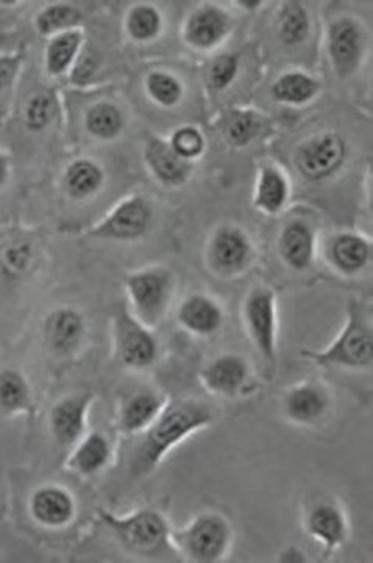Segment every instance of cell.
I'll return each instance as SVG.
<instances>
[{"mask_svg":"<svg viewBox=\"0 0 373 563\" xmlns=\"http://www.w3.org/2000/svg\"><path fill=\"white\" fill-rule=\"evenodd\" d=\"M98 515L102 525L128 553L146 559L177 555L171 542V525L157 509L144 507L128 515L99 509Z\"/></svg>","mask_w":373,"mask_h":563,"instance_id":"obj_2","label":"cell"},{"mask_svg":"<svg viewBox=\"0 0 373 563\" xmlns=\"http://www.w3.org/2000/svg\"><path fill=\"white\" fill-rule=\"evenodd\" d=\"M98 68V55L90 49L81 51L79 58H77L72 66L74 84H87L88 80L92 79Z\"/></svg>","mask_w":373,"mask_h":563,"instance_id":"obj_40","label":"cell"},{"mask_svg":"<svg viewBox=\"0 0 373 563\" xmlns=\"http://www.w3.org/2000/svg\"><path fill=\"white\" fill-rule=\"evenodd\" d=\"M372 258V244L358 233H339L328 244V261L336 272L354 276L363 272Z\"/></svg>","mask_w":373,"mask_h":563,"instance_id":"obj_24","label":"cell"},{"mask_svg":"<svg viewBox=\"0 0 373 563\" xmlns=\"http://www.w3.org/2000/svg\"><path fill=\"white\" fill-rule=\"evenodd\" d=\"M169 144L180 157L188 162L201 157L203 151H205V139H203L201 131L195 128L179 129L173 133Z\"/></svg>","mask_w":373,"mask_h":563,"instance_id":"obj_39","label":"cell"},{"mask_svg":"<svg viewBox=\"0 0 373 563\" xmlns=\"http://www.w3.org/2000/svg\"><path fill=\"white\" fill-rule=\"evenodd\" d=\"M316 252V233L308 222L294 220L284 225L279 236V254L294 272L312 268Z\"/></svg>","mask_w":373,"mask_h":563,"instance_id":"obj_20","label":"cell"},{"mask_svg":"<svg viewBox=\"0 0 373 563\" xmlns=\"http://www.w3.org/2000/svg\"><path fill=\"white\" fill-rule=\"evenodd\" d=\"M10 174V158L7 155L0 154V188L9 180Z\"/></svg>","mask_w":373,"mask_h":563,"instance_id":"obj_43","label":"cell"},{"mask_svg":"<svg viewBox=\"0 0 373 563\" xmlns=\"http://www.w3.org/2000/svg\"><path fill=\"white\" fill-rule=\"evenodd\" d=\"M239 5H242L246 10H255L258 7L262 5L261 0H257V2H250V0H239Z\"/></svg>","mask_w":373,"mask_h":563,"instance_id":"obj_44","label":"cell"},{"mask_svg":"<svg viewBox=\"0 0 373 563\" xmlns=\"http://www.w3.org/2000/svg\"><path fill=\"white\" fill-rule=\"evenodd\" d=\"M216 420L213 407L199 399L168 401L160 417L151 422L149 429L139 433L138 443L131 455L132 473L147 476L155 472L173 448L210 428Z\"/></svg>","mask_w":373,"mask_h":563,"instance_id":"obj_1","label":"cell"},{"mask_svg":"<svg viewBox=\"0 0 373 563\" xmlns=\"http://www.w3.org/2000/svg\"><path fill=\"white\" fill-rule=\"evenodd\" d=\"M346 141L336 133L303 143L295 154V166L305 179L320 181L334 176L346 162Z\"/></svg>","mask_w":373,"mask_h":563,"instance_id":"obj_11","label":"cell"},{"mask_svg":"<svg viewBox=\"0 0 373 563\" xmlns=\"http://www.w3.org/2000/svg\"><path fill=\"white\" fill-rule=\"evenodd\" d=\"M146 90L158 106L166 107V109L176 107L183 98V87L180 80L172 74L161 73V70H154L147 76Z\"/></svg>","mask_w":373,"mask_h":563,"instance_id":"obj_34","label":"cell"},{"mask_svg":"<svg viewBox=\"0 0 373 563\" xmlns=\"http://www.w3.org/2000/svg\"><path fill=\"white\" fill-rule=\"evenodd\" d=\"M35 410L33 391L25 374L18 368L0 369V415L16 417Z\"/></svg>","mask_w":373,"mask_h":563,"instance_id":"obj_25","label":"cell"},{"mask_svg":"<svg viewBox=\"0 0 373 563\" xmlns=\"http://www.w3.org/2000/svg\"><path fill=\"white\" fill-rule=\"evenodd\" d=\"M328 52L336 74L350 76L360 65L364 52V33L360 24L350 18L334 22L328 33Z\"/></svg>","mask_w":373,"mask_h":563,"instance_id":"obj_15","label":"cell"},{"mask_svg":"<svg viewBox=\"0 0 373 563\" xmlns=\"http://www.w3.org/2000/svg\"><path fill=\"white\" fill-rule=\"evenodd\" d=\"M177 321L184 331L199 336H210L223 328L224 312L214 299L195 292L180 303Z\"/></svg>","mask_w":373,"mask_h":563,"instance_id":"obj_21","label":"cell"},{"mask_svg":"<svg viewBox=\"0 0 373 563\" xmlns=\"http://www.w3.org/2000/svg\"><path fill=\"white\" fill-rule=\"evenodd\" d=\"M312 22L301 2L283 3L279 16V35L287 46H297L308 36Z\"/></svg>","mask_w":373,"mask_h":563,"instance_id":"obj_32","label":"cell"},{"mask_svg":"<svg viewBox=\"0 0 373 563\" xmlns=\"http://www.w3.org/2000/svg\"><path fill=\"white\" fill-rule=\"evenodd\" d=\"M247 331L258 352L269 363L276 362V298L269 288H255L244 306Z\"/></svg>","mask_w":373,"mask_h":563,"instance_id":"obj_8","label":"cell"},{"mask_svg":"<svg viewBox=\"0 0 373 563\" xmlns=\"http://www.w3.org/2000/svg\"><path fill=\"white\" fill-rule=\"evenodd\" d=\"M83 46V33L68 31L52 36L46 49V69L50 76H63L72 68Z\"/></svg>","mask_w":373,"mask_h":563,"instance_id":"obj_28","label":"cell"},{"mask_svg":"<svg viewBox=\"0 0 373 563\" xmlns=\"http://www.w3.org/2000/svg\"><path fill=\"white\" fill-rule=\"evenodd\" d=\"M87 332V322L79 310L71 307L52 310L43 324L47 347L58 355H68L80 346Z\"/></svg>","mask_w":373,"mask_h":563,"instance_id":"obj_18","label":"cell"},{"mask_svg":"<svg viewBox=\"0 0 373 563\" xmlns=\"http://www.w3.org/2000/svg\"><path fill=\"white\" fill-rule=\"evenodd\" d=\"M201 384L219 398L244 395L250 385L249 362L238 354L219 355L202 369Z\"/></svg>","mask_w":373,"mask_h":563,"instance_id":"obj_14","label":"cell"},{"mask_svg":"<svg viewBox=\"0 0 373 563\" xmlns=\"http://www.w3.org/2000/svg\"><path fill=\"white\" fill-rule=\"evenodd\" d=\"M239 57L235 54H223L214 58L210 65L206 80L214 91H223L230 87L233 80L238 76Z\"/></svg>","mask_w":373,"mask_h":563,"instance_id":"obj_37","label":"cell"},{"mask_svg":"<svg viewBox=\"0 0 373 563\" xmlns=\"http://www.w3.org/2000/svg\"><path fill=\"white\" fill-rule=\"evenodd\" d=\"M171 542L179 558L194 563H219L233 544V526L225 515L206 510L183 528L172 529Z\"/></svg>","mask_w":373,"mask_h":563,"instance_id":"obj_4","label":"cell"},{"mask_svg":"<svg viewBox=\"0 0 373 563\" xmlns=\"http://www.w3.org/2000/svg\"><path fill=\"white\" fill-rule=\"evenodd\" d=\"M330 409V391L316 380L295 384L283 395V417L295 426L312 428V426L319 424Z\"/></svg>","mask_w":373,"mask_h":563,"instance_id":"obj_13","label":"cell"},{"mask_svg":"<svg viewBox=\"0 0 373 563\" xmlns=\"http://www.w3.org/2000/svg\"><path fill=\"white\" fill-rule=\"evenodd\" d=\"M260 129V121L249 111L233 113L227 124V136L235 146H246L255 139Z\"/></svg>","mask_w":373,"mask_h":563,"instance_id":"obj_38","label":"cell"},{"mask_svg":"<svg viewBox=\"0 0 373 563\" xmlns=\"http://www.w3.org/2000/svg\"><path fill=\"white\" fill-rule=\"evenodd\" d=\"M57 114V99L49 91L38 92L25 106L24 124L31 132H41Z\"/></svg>","mask_w":373,"mask_h":563,"instance_id":"obj_35","label":"cell"},{"mask_svg":"<svg viewBox=\"0 0 373 563\" xmlns=\"http://www.w3.org/2000/svg\"><path fill=\"white\" fill-rule=\"evenodd\" d=\"M124 285L133 317L149 329L158 325L171 302L172 273L166 268L142 269L125 276Z\"/></svg>","mask_w":373,"mask_h":563,"instance_id":"obj_5","label":"cell"},{"mask_svg":"<svg viewBox=\"0 0 373 563\" xmlns=\"http://www.w3.org/2000/svg\"><path fill=\"white\" fill-rule=\"evenodd\" d=\"M27 509L39 528L61 531L76 520L77 499L65 485L43 484L29 496Z\"/></svg>","mask_w":373,"mask_h":563,"instance_id":"obj_10","label":"cell"},{"mask_svg":"<svg viewBox=\"0 0 373 563\" xmlns=\"http://www.w3.org/2000/svg\"><path fill=\"white\" fill-rule=\"evenodd\" d=\"M125 120L120 107L99 102L87 113V131L99 140H113L124 131Z\"/></svg>","mask_w":373,"mask_h":563,"instance_id":"obj_30","label":"cell"},{"mask_svg":"<svg viewBox=\"0 0 373 563\" xmlns=\"http://www.w3.org/2000/svg\"><path fill=\"white\" fill-rule=\"evenodd\" d=\"M114 347L117 361L133 372H144L154 366L160 352L150 329L128 310H121L114 318Z\"/></svg>","mask_w":373,"mask_h":563,"instance_id":"obj_6","label":"cell"},{"mask_svg":"<svg viewBox=\"0 0 373 563\" xmlns=\"http://www.w3.org/2000/svg\"><path fill=\"white\" fill-rule=\"evenodd\" d=\"M166 404L165 396L147 388L132 393L117 409V429L127 435H139L160 417Z\"/></svg>","mask_w":373,"mask_h":563,"instance_id":"obj_19","label":"cell"},{"mask_svg":"<svg viewBox=\"0 0 373 563\" xmlns=\"http://www.w3.org/2000/svg\"><path fill=\"white\" fill-rule=\"evenodd\" d=\"M161 29L162 16L154 5L142 3V5L133 7L128 11L127 20H125V31L136 43H149V41L160 35Z\"/></svg>","mask_w":373,"mask_h":563,"instance_id":"obj_31","label":"cell"},{"mask_svg":"<svg viewBox=\"0 0 373 563\" xmlns=\"http://www.w3.org/2000/svg\"><path fill=\"white\" fill-rule=\"evenodd\" d=\"M230 16L219 7H201L191 14L184 27V38L197 49H212L225 38Z\"/></svg>","mask_w":373,"mask_h":563,"instance_id":"obj_22","label":"cell"},{"mask_svg":"<svg viewBox=\"0 0 373 563\" xmlns=\"http://www.w3.org/2000/svg\"><path fill=\"white\" fill-rule=\"evenodd\" d=\"M144 161L154 176L168 187H180L191 174V163L180 157L171 144L155 136L147 140Z\"/></svg>","mask_w":373,"mask_h":563,"instance_id":"obj_23","label":"cell"},{"mask_svg":"<svg viewBox=\"0 0 373 563\" xmlns=\"http://www.w3.org/2000/svg\"><path fill=\"white\" fill-rule=\"evenodd\" d=\"M253 246L247 233L231 225L214 232L210 244V257L217 272L235 274L242 272L252 258Z\"/></svg>","mask_w":373,"mask_h":563,"instance_id":"obj_17","label":"cell"},{"mask_svg":"<svg viewBox=\"0 0 373 563\" xmlns=\"http://www.w3.org/2000/svg\"><path fill=\"white\" fill-rule=\"evenodd\" d=\"M303 528L309 539L324 548L325 554L341 550L350 539L349 517L335 499L314 503L305 515Z\"/></svg>","mask_w":373,"mask_h":563,"instance_id":"obj_9","label":"cell"},{"mask_svg":"<svg viewBox=\"0 0 373 563\" xmlns=\"http://www.w3.org/2000/svg\"><path fill=\"white\" fill-rule=\"evenodd\" d=\"M113 443L106 433L91 431L74 444L66 459V470L80 477H94L113 461Z\"/></svg>","mask_w":373,"mask_h":563,"instance_id":"obj_16","label":"cell"},{"mask_svg":"<svg viewBox=\"0 0 373 563\" xmlns=\"http://www.w3.org/2000/svg\"><path fill=\"white\" fill-rule=\"evenodd\" d=\"M22 54L0 55V92L16 80L22 65Z\"/></svg>","mask_w":373,"mask_h":563,"instance_id":"obj_41","label":"cell"},{"mask_svg":"<svg viewBox=\"0 0 373 563\" xmlns=\"http://www.w3.org/2000/svg\"><path fill=\"white\" fill-rule=\"evenodd\" d=\"M151 206L142 196L125 199L102 222L88 232L90 239L135 242L149 231Z\"/></svg>","mask_w":373,"mask_h":563,"instance_id":"obj_7","label":"cell"},{"mask_svg":"<svg viewBox=\"0 0 373 563\" xmlns=\"http://www.w3.org/2000/svg\"><path fill=\"white\" fill-rule=\"evenodd\" d=\"M303 357L324 368L368 369L373 362L371 318L361 303L350 302L342 332L325 351H303Z\"/></svg>","mask_w":373,"mask_h":563,"instance_id":"obj_3","label":"cell"},{"mask_svg":"<svg viewBox=\"0 0 373 563\" xmlns=\"http://www.w3.org/2000/svg\"><path fill=\"white\" fill-rule=\"evenodd\" d=\"M290 198L286 177L273 166H264L255 192V207L265 214H279Z\"/></svg>","mask_w":373,"mask_h":563,"instance_id":"obj_26","label":"cell"},{"mask_svg":"<svg viewBox=\"0 0 373 563\" xmlns=\"http://www.w3.org/2000/svg\"><path fill=\"white\" fill-rule=\"evenodd\" d=\"M95 395L91 391L65 396L54 404L49 412V431L54 442L60 448H71L87 433Z\"/></svg>","mask_w":373,"mask_h":563,"instance_id":"obj_12","label":"cell"},{"mask_svg":"<svg viewBox=\"0 0 373 563\" xmlns=\"http://www.w3.org/2000/svg\"><path fill=\"white\" fill-rule=\"evenodd\" d=\"M319 90V81L302 73L284 74L271 88L275 101L290 106H302L312 101Z\"/></svg>","mask_w":373,"mask_h":563,"instance_id":"obj_29","label":"cell"},{"mask_svg":"<svg viewBox=\"0 0 373 563\" xmlns=\"http://www.w3.org/2000/svg\"><path fill=\"white\" fill-rule=\"evenodd\" d=\"M279 561L286 563H302L306 562V555L303 554L301 548L290 547L286 548V550H284L282 554H280Z\"/></svg>","mask_w":373,"mask_h":563,"instance_id":"obj_42","label":"cell"},{"mask_svg":"<svg viewBox=\"0 0 373 563\" xmlns=\"http://www.w3.org/2000/svg\"><path fill=\"white\" fill-rule=\"evenodd\" d=\"M105 174L98 163L80 158L66 168L65 190L77 201L91 198L101 190Z\"/></svg>","mask_w":373,"mask_h":563,"instance_id":"obj_27","label":"cell"},{"mask_svg":"<svg viewBox=\"0 0 373 563\" xmlns=\"http://www.w3.org/2000/svg\"><path fill=\"white\" fill-rule=\"evenodd\" d=\"M81 11L69 3H55L46 7L36 16V29L41 35L55 36L58 33L74 31L81 22Z\"/></svg>","mask_w":373,"mask_h":563,"instance_id":"obj_33","label":"cell"},{"mask_svg":"<svg viewBox=\"0 0 373 563\" xmlns=\"http://www.w3.org/2000/svg\"><path fill=\"white\" fill-rule=\"evenodd\" d=\"M33 251L29 243H13L0 252V268L5 276L20 277L31 268Z\"/></svg>","mask_w":373,"mask_h":563,"instance_id":"obj_36","label":"cell"}]
</instances>
